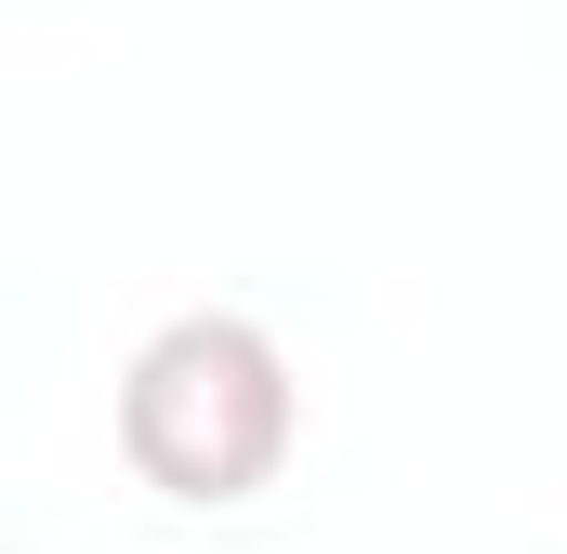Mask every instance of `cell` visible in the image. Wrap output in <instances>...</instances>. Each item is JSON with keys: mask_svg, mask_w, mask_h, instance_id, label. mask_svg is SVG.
Here are the masks:
<instances>
[{"mask_svg": "<svg viewBox=\"0 0 567 554\" xmlns=\"http://www.w3.org/2000/svg\"><path fill=\"white\" fill-rule=\"evenodd\" d=\"M120 449L172 502H251L290 462V357L251 317H172L120 370Z\"/></svg>", "mask_w": 567, "mask_h": 554, "instance_id": "cell-1", "label": "cell"}]
</instances>
